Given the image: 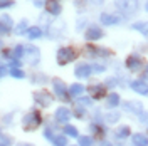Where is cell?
Here are the masks:
<instances>
[{
	"label": "cell",
	"instance_id": "d4e9b609",
	"mask_svg": "<svg viewBox=\"0 0 148 146\" xmlns=\"http://www.w3.org/2000/svg\"><path fill=\"white\" fill-rule=\"evenodd\" d=\"M10 74H12V77H15V79H24L25 77V74L22 69H17V67H12L10 69Z\"/></svg>",
	"mask_w": 148,
	"mask_h": 146
},
{
	"label": "cell",
	"instance_id": "5b68a950",
	"mask_svg": "<svg viewBox=\"0 0 148 146\" xmlns=\"http://www.w3.org/2000/svg\"><path fill=\"white\" fill-rule=\"evenodd\" d=\"M34 101L39 106H42V108H49L52 104L54 98L51 96V92H47V91H37V92H34Z\"/></svg>",
	"mask_w": 148,
	"mask_h": 146
},
{
	"label": "cell",
	"instance_id": "2e32d148",
	"mask_svg": "<svg viewBox=\"0 0 148 146\" xmlns=\"http://www.w3.org/2000/svg\"><path fill=\"white\" fill-rule=\"evenodd\" d=\"M131 143L133 146H148V138L143 133H135L131 136Z\"/></svg>",
	"mask_w": 148,
	"mask_h": 146
},
{
	"label": "cell",
	"instance_id": "4dcf8cb0",
	"mask_svg": "<svg viewBox=\"0 0 148 146\" xmlns=\"http://www.w3.org/2000/svg\"><path fill=\"white\" fill-rule=\"evenodd\" d=\"M0 22H2L3 25H7V27H10V29H12V25H14V24H12V18H10L9 15H7V14H3V15H2V18H0Z\"/></svg>",
	"mask_w": 148,
	"mask_h": 146
},
{
	"label": "cell",
	"instance_id": "e575fe53",
	"mask_svg": "<svg viewBox=\"0 0 148 146\" xmlns=\"http://www.w3.org/2000/svg\"><path fill=\"white\" fill-rule=\"evenodd\" d=\"M91 69H92V72H103V71H104V69H106V67H104V65H91Z\"/></svg>",
	"mask_w": 148,
	"mask_h": 146
},
{
	"label": "cell",
	"instance_id": "83f0119b",
	"mask_svg": "<svg viewBox=\"0 0 148 146\" xmlns=\"http://www.w3.org/2000/svg\"><path fill=\"white\" fill-rule=\"evenodd\" d=\"M0 146H12V139H10V136L3 134V133H0Z\"/></svg>",
	"mask_w": 148,
	"mask_h": 146
},
{
	"label": "cell",
	"instance_id": "7dc6e473",
	"mask_svg": "<svg viewBox=\"0 0 148 146\" xmlns=\"http://www.w3.org/2000/svg\"><path fill=\"white\" fill-rule=\"evenodd\" d=\"M73 146H76V145H73ZM77 146H79V145H77Z\"/></svg>",
	"mask_w": 148,
	"mask_h": 146
},
{
	"label": "cell",
	"instance_id": "f546056e",
	"mask_svg": "<svg viewBox=\"0 0 148 146\" xmlns=\"http://www.w3.org/2000/svg\"><path fill=\"white\" fill-rule=\"evenodd\" d=\"M25 30H29V29H27V20H20V24L17 25L15 32H17V34H24Z\"/></svg>",
	"mask_w": 148,
	"mask_h": 146
},
{
	"label": "cell",
	"instance_id": "ab89813d",
	"mask_svg": "<svg viewBox=\"0 0 148 146\" xmlns=\"http://www.w3.org/2000/svg\"><path fill=\"white\" fill-rule=\"evenodd\" d=\"M34 3H36L37 7H42L44 5V0H34Z\"/></svg>",
	"mask_w": 148,
	"mask_h": 146
},
{
	"label": "cell",
	"instance_id": "f6af8a7d",
	"mask_svg": "<svg viewBox=\"0 0 148 146\" xmlns=\"http://www.w3.org/2000/svg\"><path fill=\"white\" fill-rule=\"evenodd\" d=\"M101 146H111V145H108V143H103V145Z\"/></svg>",
	"mask_w": 148,
	"mask_h": 146
},
{
	"label": "cell",
	"instance_id": "7bdbcfd3",
	"mask_svg": "<svg viewBox=\"0 0 148 146\" xmlns=\"http://www.w3.org/2000/svg\"><path fill=\"white\" fill-rule=\"evenodd\" d=\"M94 2H96V3H103V0H94Z\"/></svg>",
	"mask_w": 148,
	"mask_h": 146
},
{
	"label": "cell",
	"instance_id": "44dd1931",
	"mask_svg": "<svg viewBox=\"0 0 148 146\" xmlns=\"http://www.w3.org/2000/svg\"><path fill=\"white\" fill-rule=\"evenodd\" d=\"M83 92H84L83 84H71V87H69V94L71 96H81Z\"/></svg>",
	"mask_w": 148,
	"mask_h": 146
},
{
	"label": "cell",
	"instance_id": "4fadbf2b",
	"mask_svg": "<svg viewBox=\"0 0 148 146\" xmlns=\"http://www.w3.org/2000/svg\"><path fill=\"white\" fill-rule=\"evenodd\" d=\"M131 89L135 92H138L141 96H147L148 94V84L145 81H133L131 82Z\"/></svg>",
	"mask_w": 148,
	"mask_h": 146
},
{
	"label": "cell",
	"instance_id": "60d3db41",
	"mask_svg": "<svg viewBox=\"0 0 148 146\" xmlns=\"http://www.w3.org/2000/svg\"><path fill=\"white\" fill-rule=\"evenodd\" d=\"M114 84H116V81H114L113 77H110V81L106 82V86H114Z\"/></svg>",
	"mask_w": 148,
	"mask_h": 146
},
{
	"label": "cell",
	"instance_id": "9c48e42d",
	"mask_svg": "<svg viewBox=\"0 0 148 146\" xmlns=\"http://www.w3.org/2000/svg\"><path fill=\"white\" fill-rule=\"evenodd\" d=\"M92 72L91 65L86 64V62H83V64L76 65V71H74V74H76V77H79V79H86V77H89V74Z\"/></svg>",
	"mask_w": 148,
	"mask_h": 146
},
{
	"label": "cell",
	"instance_id": "9a60e30c",
	"mask_svg": "<svg viewBox=\"0 0 148 146\" xmlns=\"http://www.w3.org/2000/svg\"><path fill=\"white\" fill-rule=\"evenodd\" d=\"M56 121H59V123H67L69 119H71V111L67 109V108H59V109L56 111Z\"/></svg>",
	"mask_w": 148,
	"mask_h": 146
},
{
	"label": "cell",
	"instance_id": "30bf717a",
	"mask_svg": "<svg viewBox=\"0 0 148 146\" xmlns=\"http://www.w3.org/2000/svg\"><path fill=\"white\" fill-rule=\"evenodd\" d=\"M123 108H125V111L133 113V114H141L143 113V104L138 102V101H126Z\"/></svg>",
	"mask_w": 148,
	"mask_h": 146
},
{
	"label": "cell",
	"instance_id": "1f68e13d",
	"mask_svg": "<svg viewBox=\"0 0 148 146\" xmlns=\"http://www.w3.org/2000/svg\"><path fill=\"white\" fill-rule=\"evenodd\" d=\"M106 119H108V123H116V121L120 119V114H118V113H110V114L106 116Z\"/></svg>",
	"mask_w": 148,
	"mask_h": 146
},
{
	"label": "cell",
	"instance_id": "ffe728a7",
	"mask_svg": "<svg viewBox=\"0 0 148 146\" xmlns=\"http://www.w3.org/2000/svg\"><path fill=\"white\" fill-rule=\"evenodd\" d=\"M133 29L138 30V32H141V34L148 39V22H136V24H133Z\"/></svg>",
	"mask_w": 148,
	"mask_h": 146
},
{
	"label": "cell",
	"instance_id": "7a4b0ae2",
	"mask_svg": "<svg viewBox=\"0 0 148 146\" xmlns=\"http://www.w3.org/2000/svg\"><path fill=\"white\" fill-rule=\"evenodd\" d=\"M76 57H77V52L74 50L73 47H62V49H59V50H57V54H56V59H57L59 65L69 64V62L74 61Z\"/></svg>",
	"mask_w": 148,
	"mask_h": 146
},
{
	"label": "cell",
	"instance_id": "74e56055",
	"mask_svg": "<svg viewBox=\"0 0 148 146\" xmlns=\"http://www.w3.org/2000/svg\"><path fill=\"white\" fill-rule=\"evenodd\" d=\"M76 116H79V118H83V116H84V113H83V109H81V106H77V109H76Z\"/></svg>",
	"mask_w": 148,
	"mask_h": 146
},
{
	"label": "cell",
	"instance_id": "8992f818",
	"mask_svg": "<svg viewBox=\"0 0 148 146\" xmlns=\"http://www.w3.org/2000/svg\"><path fill=\"white\" fill-rule=\"evenodd\" d=\"M25 59H27V62L30 65H37L40 62V50L37 49L36 46H29L25 47Z\"/></svg>",
	"mask_w": 148,
	"mask_h": 146
},
{
	"label": "cell",
	"instance_id": "ac0fdd59",
	"mask_svg": "<svg viewBox=\"0 0 148 146\" xmlns=\"http://www.w3.org/2000/svg\"><path fill=\"white\" fill-rule=\"evenodd\" d=\"M27 37L30 40H32V39H40V37H42V29L40 27H29Z\"/></svg>",
	"mask_w": 148,
	"mask_h": 146
},
{
	"label": "cell",
	"instance_id": "6da1fadb",
	"mask_svg": "<svg viewBox=\"0 0 148 146\" xmlns=\"http://www.w3.org/2000/svg\"><path fill=\"white\" fill-rule=\"evenodd\" d=\"M40 124H42V116H40L39 111H30V113H27V114L24 116V119H22V126H24L25 131H34V129H37Z\"/></svg>",
	"mask_w": 148,
	"mask_h": 146
},
{
	"label": "cell",
	"instance_id": "7402d4cb",
	"mask_svg": "<svg viewBox=\"0 0 148 146\" xmlns=\"http://www.w3.org/2000/svg\"><path fill=\"white\" fill-rule=\"evenodd\" d=\"M118 104H120V96H118L116 92H111L110 96H108V108L113 109V108H116Z\"/></svg>",
	"mask_w": 148,
	"mask_h": 146
},
{
	"label": "cell",
	"instance_id": "d590c367",
	"mask_svg": "<svg viewBox=\"0 0 148 146\" xmlns=\"http://www.w3.org/2000/svg\"><path fill=\"white\" fill-rule=\"evenodd\" d=\"M9 32H10V27L3 25V24L0 22V35H2V34H9Z\"/></svg>",
	"mask_w": 148,
	"mask_h": 146
},
{
	"label": "cell",
	"instance_id": "f35d334b",
	"mask_svg": "<svg viewBox=\"0 0 148 146\" xmlns=\"http://www.w3.org/2000/svg\"><path fill=\"white\" fill-rule=\"evenodd\" d=\"M7 74V69H5V65H0V77H3Z\"/></svg>",
	"mask_w": 148,
	"mask_h": 146
},
{
	"label": "cell",
	"instance_id": "d6986e66",
	"mask_svg": "<svg viewBox=\"0 0 148 146\" xmlns=\"http://www.w3.org/2000/svg\"><path fill=\"white\" fill-rule=\"evenodd\" d=\"M130 133H131L130 126H120V128L114 131L116 138H120V139H125V138H128V136H130Z\"/></svg>",
	"mask_w": 148,
	"mask_h": 146
},
{
	"label": "cell",
	"instance_id": "3957f363",
	"mask_svg": "<svg viewBox=\"0 0 148 146\" xmlns=\"http://www.w3.org/2000/svg\"><path fill=\"white\" fill-rule=\"evenodd\" d=\"M116 3V7L121 10V12H125L126 15H133L135 12H138V0H116L114 2Z\"/></svg>",
	"mask_w": 148,
	"mask_h": 146
},
{
	"label": "cell",
	"instance_id": "4316f807",
	"mask_svg": "<svg viewBox=\"0 0 148 146\" xmlns=\"http://www.w3.org/2000/svg\"><path fill=\"white\" fill-rule=\"evenodd\" d=\"M52 143H54V146H67V139H66V136H54Z\"/></svg>",
	"mask_w": 148,
	"mask_h": 146
},
{
	"label": "cell",
	"instance_id": "cb8c5ba5",
	"mask_svg": "<svg viewBox=\"0 0 148 146\" xmlns=\"http://www.w3.org/2000/svg\"><path fill=\"white\" fill-rule=\"evenodd\" d=\"M64 133L67 134V136H73V138H77V136H79L77 128H74V126H71V124H66V126H64Z\"/></svg>",
	"mask_w": 148,
	"mask_h": 146
},
{
	"label": "cell",
	"instance_id": "8d00e7d4",
	"mask_svg": "<svg viewBox=\"0 0 148 146\" xmlns=\"http://www.w3.org/2000/svg\"><path fill=\"white\" fill-rule=\"evenodd\" d=\"M140 121H141V123H148V114L147 113H141V114H140Z\"/></svg>",
	"mask_w": 148,
	"mask_h": 146
},
{
	"label": "cell",
	"instance_id": "b9f144b4",
	"mask_svg": "<svg viewBox=\"0 0 148 146\" xmlns=\"http://www.w3.org/2000/svg\"><path fill=\"white\" fill-rule=\"evenodd\" d=\"M18 146H32V145H29V143H18Z\"/></svg>",
	"mask_w": 148,
	"mask_h": 146
},
{
	"label": "cell",
	"instance_id": "836d02e7",
	"mask_svg": "<svg viewBox=\"0 0 148 146\" xmlns=\"http://www.w3.org/2000/svg\"><path fill=\"white\" fill-rule=\"evenodd\" d=\"M91 129H92V131H96V136H98V134H99V136H104V129H103L101 126H96V124H92Z\"/></svg>",
	"mask_w": 148,
	"mask_h": 146
},
{
	"label": "cell",
	"instance_id": "ba28073f",
	"mask_svg": "<svg viewBox=\"0 0 148 146\" xmlns=\"http://www.w3.org/2000/svg\"><path fill=\"white\" fill-rule=\"evenodd\" d=\"M88 91H89L92 99H101V98H104V94H106V89H104L103 84H92V86L88 87Z\"/></svg>",
	"mask_w": 148,
	"mask_h": 146
},
{
	"label": "cell",
	"instance_id": "7c38bea8",
	"mask_svg": "<svg viewBox=\"0 0 148 146\" xmlns=\"http://www.w3.org/2000/svg\"><path fill=\"white\" fill-rule=\"evenodd\" d=\"M46 10L51 14V15H59L61 10H62V7H61V3H59L57 0H47L46 2Z\"/></svg>",
	"mask_w": 148,
	"mask_h": 146
},
{
	"label": "cell",
	"instance_id": "52a82bcc",
	"mask_svg": "<svg viewBox=\"0 0 148 146\" xmlns=\"http://www.w3.org/2000/svg\"><path fill=\"white\" fill-rule=\"evenodd\" d=\"M141 65H143V61H141V57L136 54H131L128 55V59H126V67H128L130 71H133V72H136L141 69Z\"/></svg>",
	"mask_w": 148,
	"mask_h": 146
},
{
	"label": "cell",
	"instance_id": "484cf974",
	"mask_svg": "<svg viewBox=\"0 0 148 146\" xmlns=\"http://www.w3.org/2000/svg\"><path fill=\"white\" fill-rule=\"evenodd\" d=\"M92 143L91 136H79V146H92Z\"/></svg>",
	"mask_w": 148,
	"mask_h": 146
},
{
	"label": "cell",
	"instance_id": "e0dca14e",
	"mask_svg": "<svg viewBox=\"0 0 148 146\" xmlns=\"http://www.w3.org/2000/svg\"><path fill=\"white\" fill-rule=\"evenodd\" d=\"M86 50H88L89 54H92V55H101V57L110 55V50H108V49H99V47H92V46H88Z\"/></svg>",
	"mask_w": 148,
	"mask_h": 146
},
{
	"label": "cell",
	"instance_id": "5bb4252c",
	"mask_svg": "<svg viewBox=\"0 0 148 146\" xmlns=\"http://www.w3.org/2000/svg\"><path fill=\"white\" fill-rule=\"evenodd\" d=\"M120 20L121 18L118 17V15H113V14H108V12L101 14V24L103 25H116Z\"/></svg>",
	"mask_w": 148,
	"mask_h": 146
},
{
	"label": "cell",
	"instance_id": "bcb514c9",
	"mask_svg": "<svg viewBox=\"0 0 148 146\" xmlns=\"http://www.w3.org/2000/svg\"><path fill=\"white\" fill-rule=\"evenodd\" d=\"M147 12H148V3H147Z\"/></svg>",
	"mask_w": 148,
	"mask_h": 146
},
{
	"label": "cell",
	"instance_id": "ee69618b",
	"mask_svg": "<svg viewBox=\"0 0 148 146\" xmlns=\"http://www.w3.org/2000/svg\"><path fill=\"white\" fill-rule=\"evenodd\" d=\"M145 79H148V71H147V72H145Z\"/></svg>",
	"mask_w": 148,
	"mask_h": 146
},
{
	"label": "cell",
	"instance_id": "8fae6325",
	"mask_svg": "<svg viewBox=\"0 0 148 146\" xmlns=\"http://www.w3.org/2000/svg\"><path fill=\"white\" fill-rule=\"evenodd\" d=\"M103 37V30L98 25H91V27L86 30V39L88 40H98Z\"/></svg>",
	"mask_w": 148,
	"mask_h": 146
},
{
	"label": "cell",
	"instance_id": "f1b7e54d",
	"mask_svg": "<svg viewBox=\"0 0 148 146\" xmlns=\"http://www.w3.org/2000/svg\"><path fill=\"white\" fill-rule=\"evenodd\" d=\"M91 104H92L91 98H79V99H77V106H81V108H84V106H91Z\"/></svg>",
	"mask_w": 148,
	"mask_h": 146
},
{
	"label": "cell",
	"instance_id": "d6a6232c",
	"mask_svg": "<svg viewBox=\"0 0 148 146\" xmlns=\"http://www.w3.org/2000/svg\"><path fill=\"white\" fill-rule=\"evenodd\" d=\"M14 5V0H0V9H7Z\"/></svg>",
	"mask_w": 148,
	"mask_h": 146
},
{
	"label": "cell",
	"instance_id": "277c9868",
	"mask_svg": "<svg viewBox=\"0 0 148 146\" xmlns=\"http://www.w3.org/2000/svg\"><path fill=\"white\" fill-rule=\"evenodd\" d=\"M52 86H54V91H56V94H57L59 99H62V101H69L71 99L69 87H67L61 79H54V81H52Z\"/></svg>",
	"mask_w": 148,
	"mask_h": 146
},
{
	"label": "cell",
	"instance_id": "603a6c76",
	"mask_svg": "<svg viewBox=\"0 0 148 146\" xmlns=\"http://www.w3.org/2000/svg\"><path fill=\"white\" fill-rule=\"evenodd\" d=\"M12 52H14V61H15V59L18 61L20 57H24V54H25V47L24 46H17V47H14Z\"/></svg>",
	"mask_w": 148,
	"mask_h": 146
}]
</instances>
